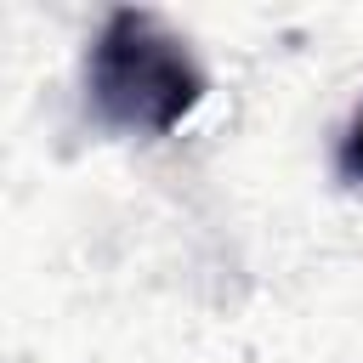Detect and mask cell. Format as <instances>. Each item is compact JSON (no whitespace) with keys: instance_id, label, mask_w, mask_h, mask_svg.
Listing matches in <instances>:
<instances>
[{"instance_id":"1","label":"cell","mask_w":363,"mask_h":363,"mask_svg":"<svg viewBox=\"0 0 363 363\" xmlns=\"http://www.w3.org/2000/svg\"><path fill=\"white\" fill-rule=\"evenodd\" d=\"M85 96H91V113L108 130L164 136L199 108L204 68L153 11L125 6V11H108L96 40H91Z\"/></svg>"},{"instance_id":"2","label":"cell","mask_w":363,"mask_h":363,"mask_svg":"<svg viewBox=\"0 0 363 363\" xmlns=\"http://www.w3.org/2000/svg\"><path fill=\"white\" fill-rule=\"evenodd\" d=\"M335 164H340V176H346V182H363V113H357V119H352V130L340 136Z\"/></svg>"}]
</instances>
